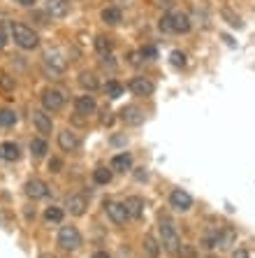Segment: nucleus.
Returning <instances> with one entry per match:
<instances>
[{
  "instance_id": "nucleus-1",
  "label": "nucleus",
  "mask_w": 255,
  "mask_h": 258,
  "mask_svg": "<svg viewBox=\"0 0 255 258\" xmlns=\"http://www.w3.org/2000/svg\"><path fill=\"white\" fill-rule=\"evenodd\" d=\"M158 230H160V244H162V249H165V251H169V253H177L181 240H179V233H177V228H174V223L169 221V219H160Z\"/></svg>"
},
{
  "instance_id": "nucleus-2",
  "label": "nucleus",
  "mask_w": 255,
  "mask_h": 258,
  "mask_svg": "<svg viewBox=\"0 0 255 258\" xmlns=\"http://www.w3.org/2000/svg\"><path fill=\"white\" fill-rule=\"evenodd\" d=\"M12 35H14V42H17L21 49H35L37 44H40L35 30L24 26V24H12Z\"/></svg>"
},
{
  "instance_id": "nucleus-3",
  "label": "nucleus",
  "mask_w": 255,
  "mask_h": 258,
  "mask_svg": "<svg viewBox=\"0 0 255 258\" xmlns=\"http://www.w3.org/2000/svg\"><path fill=\"white\" fill-rule=\"evenodd\" d=\"M58 244H60V249H65V251H74V249H79V244H81V235H79V230L74 228V226H63L58 233Z\"/></svg>"
},
{
  "instance_id": "nucleus-4",
  "label": "nucleus",
  "mask_w": 255,
  "mask_h": 258,
  "mask_svg": "<svg viewBox=\"0 0 255 258\" xmlns=\"http://www.w3.org/2000/svg\"><path fill=\"white\" fill-rule=\"evenodd\" d=\"M63 105H65V96H63V91L47 89L44 93H42V107L47 109V112H58Z\"/></svg>"
},
{
  "instance_id": "nucleus-5",
  "label": "nucleus",
  "mask_w": 255,
  "mask_h": 258,
  "mask_svg": "<svg viewBox=\"0 0 255 258\" xmlns=\"http://www.w3.org/2000/svg\"><path fill=\"white\" fill-rule=\"evenodd\" d=\"M65 66H67L65 58H63L58 51H47V54H44V68H47V72L51 70V77L54 79H58V75L65 70Z\"/></svg>"
},
{
  "instance_id": "nucleus-6",
  "label": "nucleus",
  "mask_w": 255,
  "mask_h": 258,
  "mask_svg": "<svg viewBox=\"0 0 255 258\" xmlns=\"http://www.w3.org/2000/svg\"><path fill=\"white\" fill-rule=\"evenodd\" d=\"M105 210H107V216L116 226H123V223L130 219V214H128L123 203H105Z\"/></svg>"
},
{
  "instance_id": "nucleus-7",
  "label": "nucleus",
  "mask_w": 255,
  "mask_h": 258,
  "mask_svg": "<svg viewBox=\"0 0 255 258\" xmlns=\"http://www.w3.org/2000/svg\"><path fill=\"white\" fill-rule=\"evenodd\" d=\"M167 19H169V30H172V33H188V30H190L188 14L172 12V14H167Z\"/></svg>"
},
{
  "instance_id": "nucleus-8",
  "label": "nucleus",
  "mask_w": 255,
  "mask_h": 258,
  "mask_svg": "<svg viewBox=\"0 0 255 258\" xmlns=\"http://www.w3.org/2000/svg\"><path fill=\"white\" fill-rule=\"evenodd\" d=\"M169 205H172L177 212H188L190 207H193V198H190L186 191L177 188V191H172V196H169Z\"/></svg>"
},
{
  "instance_id": "nucleus-9",
  "label": "nucleus",
  "mask_w": 255,
  "mask_h": 258,
  "mask_svg": "<svg viewBox=\"0 0 255 258\" xmlns=\"http://www.w3.org/2000/svg\"><path fill=\"white\" fill-rule=\"evenodd\" d=\"M130 91L135 93V96H153V91H155V86H153V82L151 79H146V77H135L130 82Z\"/></svg>"
},
{
  "instance_id": "nucleus-10",
  "label": "nucleus",
  "mask_w": 255,
  "mask_h": 258,
  "mask_svg": "<svg viewBox=\"0 0 255 258\" xmlns=\"http://www.w3.org/2000/svg\"><path fill=\"white\" fill-rule=\"evenodd\" d=\"M33 123H35L37 133H51V128H54V121H51V114H47V112H42V109H35L33 112Z\"/></svg>"
},
{
  "instance_id": "nucleus-11",
  "label": "nucleus",
  "mask_w": 255,
  "mask_h": 258,
  "mask_svg": "<svg viewBox=\"0 0 255 258\" xmlns=\"http://www.w3.org/2000/svg\"><path fill=\"white\" fill-rule=\"evenodd\" d=\"M58 147H60L63 151H74V149H79V138H77V133H72V131L58 133Z\"/></svg>"
},
{
  "instance_id": "nucleus-12",
  "label": "nucleus",
  "mask_w": 255,
  "mask_h": 258,
  "mask_svg": "<svg viewBox=\"0 0 255 258\" xmlns=\"http://www.w3.org/2000/svg\"><path fill=\"white\" fill-rule=\"evenodd\" d=\"M49 193V188H47V184L42 179H30V181H26V196L28 198H44Z\"/></svg>"
},
{
  "instance_id": "nucleus-13",
  "label": "nucleus",
  "mask_w": 255,
  "mask_h": 258,
  "mask_svg": "<svg viewBox=\"0 0 255 258\" xmlns=\"http://www.w3.org/2000/svg\"><path fill=\"white\" fill-rule=\"evenodd\" d=\"M121 119H123L125 123H130V126H139V123L144 121V114H142V109H139V107L130 105V107L121 109Z\"/></svg>"
},
{
  "instance_id": "nucleus-14",
  "label": "nucleus",
  "mask_w": 255,
  "mask_h": 258,
  "mask_svg": "<svg viewBox=\"0 0 255 258\" xmlns=\"http://www.w3.org/2000/svg\"><path fill=\"white\" fill-rule=\"evenodd\" d=\"M70 10V3L67 0H47V12L56 19H63Z\"/></svg>"
},
{
  "instance_id": "nucleus-15",
  "label": "nucleus",
  "mask_w": 255,
  "mask_h": 258,
  "mask_svg": "<svg viewBox=\"0 0 255 258\" xmlns=\"http://www.w3.org/2000/svg\"><path fill=\"white\" fill-rule=\"evenodd\" d=\"M74 107H77V114L81 116H89L95 112V100L93 96H79L77 102H74Z\"/></svg>"
},
{
  "instance_id": "nucleus-16",
  "label": "nucleus",
  "mask_w": 255,
  "mask_h": 258,
  "mask_svg": "<svg viewBox=\"0 0 255 258\" xmlns=\"http://www.w3.org/2000/svg\"><path fill=\"white\" fill-rule=\"evenodd\" d=\"M123 205H125V210H128V214H130L132 219H142V214H144V200L142 198L132 196V198H128Z\"/></svg>"
},
{
  "instance_id": "nucleus-17",
  "label": "nucleus",
  "mask_w": 255,
  "mask_h": 258,
  "mask_svg": "<svg viewBox=\"0 0 255 258\" xmlns=\"http://www.w3.org/2000/svg\"><path fill=\"white\" fill-rule=\"evenodd\" d=\"M67 210H70V214L81 216L86 212V198L83 196H70L67 198Z\"/></svg>"
},
{
  "instance_id": "nucleus-18",
  "label": "nucleus",
  "mask_w": 255,
  "mask_h": 258,
  "mask_svg": "<svg viewBox=\"0 0 255 258\" xmlns=\"http://www.w3.org/2000/svg\"><path fill=\"white\" fill-rule=\"evenodd\" d=\"M21 156V151L14 142H3L0 144V158H5V161H19Z\"/></svg>"
},
{
  "instance_id": "nucleus-19",
  "label": "nucleus",
  "mask_w": 255,
  "mask_h": 258,
  "mask_svg": "<svg viewBox=\"0 0 255 258\" xmlns=\"http://www.w3.org/2000/svg\"><path fill=\"white\" fill-rule=\"evenodd\" d=\"M112 168L119 170V172H125V170H130V168H132L130 154H119V156H114V158H112Z\"/></svg>"
},
{
  "instance_id": "nucleus-20",
  "label": "nucleus",
  "mask_w": 255,
  "mask_h": 258,
  "mask_svg": "<svg viewBox=\"0 0 255 258\" xmlns=\"http://www.w3.org/2000/svg\"><path fill=\"white\" fill-rule=\"evenodd\" d=\"M47 140H42V138H35V140H30V154L35 158H42L44 154H47Z\"/></svg>"
},
{
  "instance_id": "nucleus-21",
  "label": "nucleus",
  "mask_w": 255,
  "mask_h": 258,
  "mask_svg": "<svg viewBox=\"0 0 255 258\" xmlns=\"http://www.w3.org/2000/svg\"><path fill=\"white\" fill-rule=\"evenodd\" d=\"M102 21L109 26H116L121 21V10L119 7H107V10H102Z\"/></svg>"
},
{
  "instance_id": "nucleus-22",
  "label": "nucleus",
  "mask_w": 255,
  "mask_h": 258,
  "mask_svg": "<svg viewBox=\"0 0 255 258\" xmlns=\"http://www.w3.org/2000/svg\"><path fill=\"white\" fill-rule=\"evenodd\" d=\"M95 49H98V54L100 56H109L112 54V40L105 35H98L95 37Z\"/></svg>"
},
{
  "instance_id": "nucleus-23",
  "label": "nucleus",
  "mask_w": 255,
  "mask_h": 258,
  "mask_svg": "<svg viewBox=\"0 0 255 258\" xmlns=\"http://www.w3.org/2000/svg\"><path fill=\"white\" fill-rule=\"evenodd\" d=\"M144 251H146L148 258H158V253H160V246H158V242H155L151 235L144 237Z\"/></svg>"
},
{
  "instance_id": "nucleus-24",
  "label": "nucleus",
  "mask_w": 255,
  "mask_h": 258,
  "mask_svg": "<svg viewBox=\"0 0 255 258\" xmlns=\"http://www.w3.org/2000/svg\"><path fill=\"white\" fill-rule=\"evenodd\" d=\"M79 84H81L83 89L95 91L98 89V77H95L93 72H81V75H79Z\"/></svg>"
},
{
  "instance_id": "nucleus-25",
  "label": "nucleus",
  "mask_w": 255,
  "mask_h": 258,
  "mask_svg": "<svg viewBox=\"0 0 255 258\" xmlns=\"http://www.w3.org/2000/svg\"><path fill=\"white\" fill-rule=\"evenodd\" d=\"M44 221L47 223H60L63 221V210H60V207H49V210L44 212Z\"/></svg>"
},
{
  "instance_id": "nucleus-26",
  "label": "nucleus",
  "mask_w": 255,
  "mask_h": 258,
  "mask_svg": "<svg viewBox=\"0 0 255 258\" xmlns=\"http://www.w3.org/2000/svg\"><path fill=\"white\" fill-rule=\"evenodd\" d=\"M17 123V114H14L12 109H0V126L3 128H10Z\"/></svg>"
},
{
  "instance_id": "nucleus-27",
  "label": "nucleus",
  "mask_w": 255,
  "mask_h": 258,
  "mask_svg": "<svg viewBox=\"0 0 255 258\" xmlns=\"http://www.w3.org/2000/svg\"><path fill=\"white\" fill-rule=\"evenodd\" d=\"M105 91H107V96L112 98V100H116V98H121L123 96V86L119 84V82H107V86H105Z\"/></svg>"
},
{
  "instance_id": "nucleus-28",
  "label": "nucleus",
  "mask_w": 255,
  "mask_h": 258,
  "mask_svg": "<svg viewBox=\"0 0 255 258\" xmlns=\"http://www.w3.org/2000/svg\"><path fill=\"white\" fill-rule=\"evenodd\" d=\"M93 179L98 181V184H109L112 181V170H107V168H98L93 172Z\"/></svg>"
},
{
  "instance_id": "nucleus-29",
  "label": "nucleus",
  "mask_w": 255,
  "mask_h": 258,
  "mask_svg": "<svg viewBox=\"0 0 255 258\" xmlns=\"http://www.w3.org/2000/svg\"><path fill=\"white\" fill-rule=\"evenodd\" d=\"M172 66L174 68H184L186 66V56L181 51H172Z\"/></svg>"
},
{
  "instance_id": "nucleus-30",
  "label": "nucleus",
  "mask_w": 255,
  "mask_h": 258,
  "mask_svg": "<svg viewBox=\"0 0 255 258\" xmlns=\"http://www.w3.org/2000/svg\"><path fill=\"white\" fill-rule=\"evenodd\" d=\"M0 86H3L5 91H14V79H10L7 75H3V77H0Z\"/></svg>"
},
{
  "instance_id": "nucleus-31",
  "label": "nucleus",
  "mask_w": 255,
  "mask_h": 258,
  "mask_svg": "<svg viewBox=\"0 0 255 258\" xmlns=\"http://www.w3.org/2000/svg\"><path fill=\"white\" fill-rule=\"evenodd\" d=\"M142 51H130V54H128V60H130L132 66H139V63H142Z\"/></svg>"
},
{
  "instance_id": "nucleus-32",
  "label": "nucleus",
  "mask_w": 255,
  "mask_h": 258,
  "mask_svg": "<svg viewBox=\"0 0 255 258\" xmlns=\"http://www.w3.org/2000/svg\"><path fill=\"white\" fill-rule=\"evenodd\" d=\"M142 56H144V58H155V56H158V49H155V47H144L142 49Z\"/></svg>"
},
{
  "instance_id": "nucleus-33",
  "label": "nucleus",
  "mask_w": 255,
  "mask_h": 258,
  "mask_svg": "<svg viewBox=\"0 0 255 258\" xmlns=\"http://www.w3.org/2000/svg\"><path fill=\"white\" fill-rule=\"evenodd\" d=\"M60 168H63V163H60L58 158H51V161H49V170H51V172H60Z\"/></svg>"
},
{
  "instance_id": "nucleus-34",
  "label": "nucleus",
  "mask_w": 255,
  "mask_h": 258,
  "mask_svg": "<svg viewBox=\"0 0 255 258\" xmlns=\"http://www.w3.org/2000/svg\"><path fill=\"white\" fill-rule=\"evenodd\" d=\"M160 30H165V33H172V30H169V19H167V14L160 19Z\"/></svg>"
},
{
  "instance_id": "nucleus-35",
  "label": "nucleus",
  "mask_w": 255,
  "mask_h": 258,
  "mask_svg": "<svg viewBox=\"0 0 255 258\" xmlns=\"http://www.w3.org/2000/svg\"><path fill=\"white\" fill-rule=\"evenodd\" d=\"M223 14H225L227 19H230V24H232V26H237V28H241V21H239V17H232L230 12H223Z\"/></svg>"
},
{
  "instance_id": "nucleus-36",
  "label": "nucleus",
  "mask_w": 255,
  "mask_h": 258,
  "mask_svg": "<svg viewBox=\"0 0 255 258\" xmlns=\"http://www.w3.org/2000/svg\"><path fill=\"white\" fill-rule=\"evenodd\" d=\"M232 258H250V253L246 251V249H237V251H234V256Z\"/></svg>"
},
{
  "instance_id": "nucleus-37",
  "label": "nucleus",
  "mask_w": 255,
  "mask_h": 258,
  "mask_svg": "<svg viewBox=\"0 0 255 258\" xmlns=\"http://www.w3.org/2000/svg\"><path fill=\"white\" fill-rule=\"evenodd\" d=\"M7 44V35H5V30H3V26H0V49Z\"/></svg>"
},
{
  "instance_id": "nucleus-38",
  "label": "nucleus",
  "mask_w": 255,
  "mask_h": 258,
  "mask_svg": "<svg viewBox=\"0 0 255 258\" xmlns=\"http://www.w3.org/2000/svg\"><path fill=\"white\" fill-rule=\"evenodd\" d=\"M14 3H19L21 7H30V5H35V0H14Z\"/></svg>"
},
{
  "instance_id": "nucleus-39",
  "label": "nucleus",
  "mask_w": 255,
  "mask_h": 258,
  "mask_svg": "<svg viewBox=\"0 0 255 258\" xmlns=\"http://www.w3.org/2000/svg\"><path fill=\"white\" fill-rule=\"evenodd\" d=\"M93 258H109V253H107V251H95Z\"/></svg>"
},
{
  "instance_id": "nucleus-40",
  "label": "nucleus",
  "mask_w": 255,
  "mask_h": 258,
  "mask_svg": "<svg viewBox=\"0 0 255 258\" xmlns=\"http://www.w3.org/2000/svg\"><path fill=\"white\" fill-rule=\"evenodd\" d=\"M181 253H184L186 258H193V249H181Z\"/></svg>"
},
{
  "instance_id": "nucleus-41",
  "label": "nucleus",
  "mask_w": 255,
  "mask_h": 258,
  "mask_svg": "<svg viewBox=\"0 0 255 258\" xmlns=\"http://www.w3.org/2000/svg\"><path fill=\"white\" fill-rule=\"evenodd\" d=\"M40 258H56V256H51V253H42Z\"/></svg>"
},
{
  "instance_id": "nucleus-42",
  "label": "nucleus",
  "mask_w": 255,
  "mask_h": 258,
  "mask_svg": "<svg viewBox=\"0 0 255 258\" xmlns=\"http://www.w3.org/2000/svg\"><path fill=\"white\" fill-rule=\"evenodd\" d=\"M209 258H216V256H209Z\"/></svg>"
}]
</instances>
